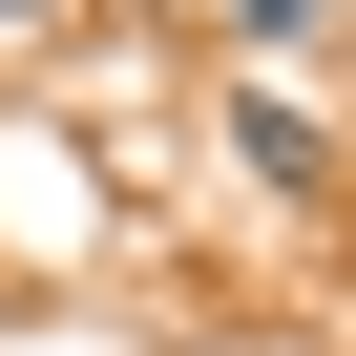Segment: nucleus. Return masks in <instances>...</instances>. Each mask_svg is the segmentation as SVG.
<instances>
[{
    "label": "nucleus",
    "instance_id": "obj_2",
    "mask_svg": "<svg viewBox=\"0 0 356 356\" xmlns=\"http://www.w3.org/2000/svg\"><path fill=\"white\" fill-rule=\"evenodd\" d=\"M0 22H42V0H0Z\"/></svg>",
    "mask_w": 356,
    "mask_h": 356
},
{
    "label": "nucleus",
    "instance_id": "obj_1",
    "mask_svg": "<svg viewBox=\"0 0 356 356\" xmlns=\"http://www.w3.org/2000/svg\"><path fill=\"white\" fill-rule=\"evenodd\" d=\"M293 22H314V0H231V42H293Z\"/></svg>",
    "mask_w": 356,
    "mask_h": 356
}]
</instances>
